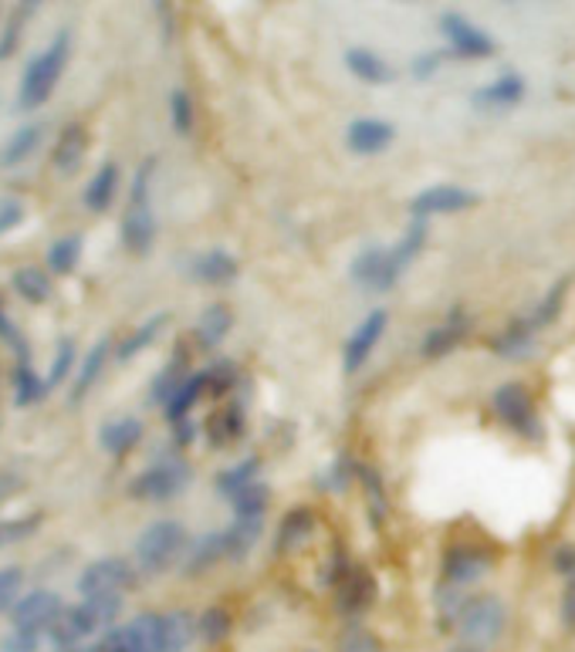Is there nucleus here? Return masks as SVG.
Wrapping results in <instances>:
<instances>
[{
    "label": "nucleus",
    "instance_id": "1",
    "mask_svg": "<svg viewBox=\"0 0 575 652\" xmlns=\"http://www.w3.org/2000/svg\"><path fill=\"white\" fill-rule=\"evenodd\" d=\"M427 237H430L427 221H410V227L392 247H366V251H359L349 267L352 285L362 288L366 294L392 291L400 277L410 271V264L420 258L423 247H427Z\"/></svg>",
    "mask_w": 575,
    "mask_h": 652
},
{
    "label": "nucleus",
    "instance_id": "2",
    "mask_svg": "<svg viewBox=\"0 0 575 652\" xmlns=\"http://www.w3.org/2000/svg\"><path fill=\"white\" fill-rule=\"evenodd\" d=\"M157 156L139 163L129 183V200L118 234H123V247L133 258H146L157 243V213H153V179H157Z\"/></svg>",
    "mask_w": 575,
    "mask_h": 652
},
{
    "label": "nucleus",
    "instance_id": "3",
    "mask_svg": "<svg viewBox=\"0 0 575 652\" xmlns=\"http://www.w3.org/2000/svg\"><path fill=\"white\" fill-rule=\"evenodd\" d=\"M68 61H72V30H58L54 41L41 54H35L32 65L24 68L14 109L17 112H38L54 96V88H58V82H62Z\"/></svg>",
    "mask_w": 575,
    "mask_h": 652
},
{
    "label": "nucleus",
    "instance_id": "4",
    "mask_svg": "<svg viewBox=\"0 0 575 652\" xmlns=\"http://www.w3.org/2000/svg\"><path fill=\"white\" fill-rule=\"evenodd\" d=\"M123 612V599H82L78 605H65V612L58 615V623L51 626L48 639L54 649H75L92 636H105L115 629V618Z\"/></svg>",
    "mask_w": 575,
    "mask_h": 652
},
{
    "label": "nucleus",
    "instance_id": "5",
    "mask_svg": "<svg viewBox=\"0 0 575 652\" xmlns=\"http://www.w3.org/2000/svg\"><path fill=\"white\" fill-rule=\"evenodd\" d=\"M190 551V531L184 521H153L136 541V568L142 575H163L176 568Z\"/></svg>",
    "mask_w": 575,
    "mask_h": 652
},
{
    "label": "nucleus",
    "instance_id": "6",
    "mask_svg": "<svg viewBox=\"0 0 575 652\" xmlns=\"http://www.w3.org/2000/svg\"><path fill=\"white\" fill-rule=\"evenodd\" d=\"M190 463L179 456V453H163L149 463L146 471H139L133 480H129V497L136 501H146V504H166L173 497H179L187 487H190Z\"/></svg>",
    "mask_w": 575,
    "mask_h": 652
},
{
    "label": "nucleus",
    "instance_id": "7",
    "mask_svg": "<svg viewBox=\"0 0 575 652\" xmlns=\"http://www.w3.org/2000/svg\"><path fill=\"white\" fill-rule=\"evenodd\" d=\"M491 410L498 416V423L514 432V437L522 440H541L545 429H541V416H538V406H535V396L528 392V386L522 383H504L495 389L491 396Z\"/></svg>",
    "mask_w": 575,
    "mask_h": 652
},
{
    "label": "nucleus",
    "instance_id": "8",
    "mask_svg": "<svg viewBox=\"0 0 575 652\" xmlns=\"http://www.w3.org/2000/svg\"><path fill=\"white\" fill-rule=\"evenodd\" d=\"M139 585V568L129 557H99L78 575V592L82 599H123L126 592Z\"/></svg>",
    "mask_w": 575,
    "mask_h": 652
},
{
    "label": "nucleus",
    "instance_id": "9",
    "mask_svg": "<svg viewBox=\"0 0 575 652\" xmlns=\"http://www.w3.org/2000/svg\"><path fill=\"white\" fill-rule=\"evenodd\" d=\"M480 203V197L467 186L458 183H434L427 190H420L416 197H410L407 210L410 221H430V216H458L464 210H474Z\"/></svg>",
    "mask_w": 575,
    "mask_h": 652
},
{
    "label": "nucleus",
    "instance_id": "10",
    "mask_svg": "<svg viewBox=\"0 0 575 652\" xmlns=\"http://www.w3.org/2000/svg\"><path fill=\"white\" fill-rule=\"evenodd\" d=\"M88 652H160V612H142L133 623L109 629Z\"/></svg>",
    "mask_w": 575,
    "mask_h": 652
},
{
    "label": "nucleus",
    "instance_id": "11",
    "mask_svg": "<svg viewBox=\"0 0 575 652\" xmlns=\"http://www.w3.org/2000/svg\"><path fill=\"white\" fill-rule=\"evenodd\" d=\"M62 612H65L62 595L51 592V588H35V592H24L21 595V602L8 612V618H11V629L48 636Z\"/></svg>",
    "mask_w": 575,
    "mask_h": 652
},
{
    "label": "nucleus",
    "instance_id": "12",
    "mask_svg": "<svg viewBox=\"0 0 575 652\" xmlns=\"http://www.w3.org/2000/svg\"><path fill=\"white\" fill-rule=\"evenodd\" d=\"M440 30L447 38L450 54H458L464 61H484V58H491L498 51V41L488 35V30H480L464 14H443L440 17Z\"/></svg>",
    "mask_w": 575,
    "mask_h": 652
},
{
    "label": "nucleus",
    "instance_id": "13",
    "mask_svg": "<svg viewBox=\"0 0 575 652\" xmlns=\"http://www.w3.org/2000/svg\"><path fill=\"white\" fill-rule=\"evenodd\" d=\"M386 325H389V315L383 312V308H373V312L352 328V335L342 346V372L346 376H355V372L366 368V362L373 359L376 346L386 335Z\"/></svg>",
    "mask_w": 575,
    "mask_h": 652
},
{
    "label": "nucleus",
    "instance_id": "14",
    "mask_svg": "<svg viewBox=\"0 0 575 652\" xmlns=\"http://www.w3.org/2000/svg\"><path fill=\"white\" fill-rule=\"evenodd\" d=\"M491 565H495L491 548H484L477 541H453L443 551V581H450V585H471L484 572H491Z\"/></svg>",
    "mask_w": 575,
    "mask_h": 652
},
{
    "label": "nucleus",
    "instance_id": "15",
    "mask_svg": "<svg viewBox=\"0 0 575 652\" xmlns=\"http://www.w3.org/2000/svg\"><path fill=\"white\" fill-rule=\"evenodd\" d=\"M471 335V315L464 312V308H450V312L443 315L440 325H434L427 335H423L420 341V355L423 359H443L450 352H458L464 341Z\"/></svg>",
    "mask_w": 575,
    "mask_h": 652
},
{
    "label": "nucleus",
    "instance_id": "16",
    "mask_svg": "<svg viewBox=\"0 0 575 652\" xmlns=\"http://www.w3.org/2000/svg\"><path fill=\"white\" fill-rule=\"evenodd\" d=\"M207 443L214 450H234L240 440L248 437V413L237 399H224L221 406L210 413V419L203 423Z\"/></svg>",
    "mask_w": 575,
    "mask_h": 652
},
{
    "label": "nucleus",
    "instance_id": "17",
    "mask_svg": "<svg viewBox=\"0 0 575 652\" xmlns=\"http://www.w3.org/2000/svg\"><path fill=\"white\" fill-rule=\"evenodd\" d=\"M11 349H14V355H17V362H14V368H11L14 406H17V410H32V406H38V402H41L51 389H48V383H45V379L38 376V372H35V365H32V352H27L24 335H17V338L11 341Z\"/></svg>",
    "mask_w": 575,
    "mask_h": 652
},
{
    "label": "nucleus",
    "instance_id": "18",
    "mask_svg": "<svg viewBox=\"0 0 575 652\" xmlns=\"http://www.w3.org/2000/svg\"><path fill=\"white\" fill-rule=\"evenodd\" d=\"M525 96H528V82L518 72H504L495 82L480 85L471 96V102L477 112H511L525 102Z\"/></svg>",
    "mask_w": 575,
    "mask_h": 652
},
{
    "label": "nucleus",
    "instance_id": "19",
    "mask_svg": "<svg viewBox=\"0 0 575 652\" xmlns=\"http://www.w3.org/2000/svg\"><path fill=\"white\" fill-rule=\"evenodd\" d=\"M397 142V126L386 118H355L346 129V149L352 156H379Z\"/></svg>",
    "mask_w": 575,
    "mask_h": 652
},
{
    "label": "nucleus",
    "instance_id": "20",
    "mask_svg": "<svg viewBox=\"0 0 575 652\" xmlns=\"http://www.w3.org/2000/svg\"><path fill=\"white\" fill-rule=\"evenodd\" d=\"M187 274L193 277L197 285H207V288H227L237 281L240 274V264L230 251H221V247H210V251H200L190 258L187 264Z\"/></svg>",
    "mask_w": 575,
    "mask_h": 652
},
{
    "label": "nucleus",
    "instance_id": "21",
    "mask_svg": "<svg viewBox=\"0 0 575 652\" xmlns=\"http://www.w3.org/2000/svg\"><path fill=\"white\" fill-rule=\"evenodd\" d=\"M461 626H464V636H467V639H474V642H491V639H498L501 629H504V609H501L498 599L480 595V599H474V602L464 605Z\"/></svg>",
    "mask_w": 575,
    "mask_h": 652
},
{
    "label": "nucleus",
    "instance_id": "22",
    "mask_svg": "<svg viewBox=\"0 0 575 652\" xmlns=\"http://www.w3.org/2000/svg\"><path fill=\"white\" fill-rule=\"evenodd\" d=\"M315 524H318V517H315V511H312L309 504L291 507V511L278 521V531H275V548H278V554L298 551L301 544H305V541L315 535Z\"/></svg>",
    "mask_w": 575,
    "mask_h": 652
},
{
    "label": "nucleus",
    "instance_id": "23",
    "mask_svg": "<svg viewBox=\"0 0 575 652\" xmlns=\"http://www.w3.org/2000/svg\"><path fill=\"white\" fill-rule=\"evenodd\" d=\"M118 186H123V170H118V163H102L92 179L85 183V193H82V203L88 213H105L115 197H118Z\"/></svg>",
    "mask_w": 575,
    "mask_h": 652
},
{
    "label": "nucleus",
    "instance_id": "24",
    "mask_svg": "<svg viewBox=\"0 0 575 652\" xmlns=\"http://www.w3.org/2000/svg\"><path fill=\"white\" fill-rule=\"evenodd\" d=\"M112 352H115V346H112V338H99L92 349H88V355L78 362V372H75V379H72V402H82L88 392L96 389V383L102 379V372H105V365H109V359H112Z\"/></svg>",
    "mask_w": 575,
    "mask_h": 652
},
{
    "label": "nucleus",
    "instance_id": "25",
    "mask_svg": "<svg viewBox=\"0 0 575 652\" xmlns=\"http://www.w3.org/2000/svg\"><path fill=\"white\" fill-rule=\"evenodd\" d=\"M45 133H48L45 122H27V126L14 129V133L8 136V142L0 146V170L24 166V163L38 152V146L45 142Z\"/></svg>",
    "mask_w": 575,
    "mask_h": 652
},
{
    "label": "nucleus",
    "instance_id": "26",
    "mask_svg": "<svg viewBox=\"0 0 575 652\" xmlns=\"http://www.w3.org/2000/svg\"><path fill=\"white\" fill-rule=\"evenodd\" d=\"M221 562H230L227 557V535L221 531H207L197 541H190V551L184 557V572L187 575H203L210 568H217Z\"/></svg>",
    "mask_w": 575,
    "mask_h": 652
},
{
    "label": "nucleus",
    "instance_id": "27",
    "mask_svg": "<svg viewBox=\"0 0 575 652\" xmlns=\"http://www.w3.org/2000/svg\"><path fill=\"white\" fill-rule=\"evenodd\" d=\"M88 152V133L82 122H68V126L62 129V136H58L54 149H51V166L62 173V176H72L82 160Z\"/></svg>",
    "mask_w": 575,
    "mask_h": 652
},
{
    "label": "nucleus",
    "instance_id": "28",
    "mask_svg": "<svg viewBox=\"0 0 575 652\" xmlns=\"http://www.w3.org/2000/svg\"><path fill=\"white\" fill-rule=\"evenodd\" d=\"M535 325L528 322V315H522V318H511L495 338H491V352L495 355H501V359H525L532 349H535Z\"/></svg>",
    "mask_w": 575,
    "mask_h": 652
},
{
    "label": "nucleus",
    "instance_id": "29",
    "mask_svg": "<svg viewBox=\"0 0 575 652\" xmlns=\"http://www.w3.org/2000/svg\"><path fill=\"white\" fill-rule=\"evenodd\" d=\"M139 443H142V423L136 416H115L99 429V447L109 456H129Z\"/></svg>",
    "mask_w": 575,
    "mask_h": 652
},
{
    "label": "nucleus",
    "instance_id": "30",
    "mask_svg": "<svg viewBox=\"0 0 575 652\" xmlns=\"http://www.w3.org/2000/svg\"><path fill=\"white\" fill-rule=\"evenodd\" d=\"M190 372H193V365H190L187 349H176L173 359L160 368V376H157L153 383H149V402L163 410L166 402L173 399V392L190 379Z\"/></svg>",
    "mask_w": 575,
    "mask_h": 652
},
{
    "label": "nucleus",
    "instance_id": "31",
    "mask_svg": "<svg viewBox=\"0 0 575 652\" xmlns=\"http://www.w3.org/2000/svg\"><path fill=\"white\" fill-rule=\"evenodd\" d=\"M51 271L48 267H35V264H24L11 274V288L21 301L27 304H48L54 294V281H51Z\"/></svg>",
    "mask_w": 575,
    "mask_h": 652
},
{
    "label": "nucleus",
    "instance_id": "32",
    "mask_svg": "<svg viewBox=\"0 0 575 652\" xmlns=\"http://www.w3.org/2000/svg\"><path fill=\"white\" fill-rule=\"evenodd\" d=\"M166 325H170V312H160V315H153V318H146L142 325H136L123 341L115 346V359L118 362H133L136 355H142L153 341H160V335L166 331Z\"/></svg>",
    "mask_w": 575,
    "mask_h": 652
},
{
    "label": "nucleus",
    "instance_id": "33",
    "mask_svg": "<svg viewBox=\"0 0 575 652\" xmlns=\"http://www.w3.org/2000/svg\"><path fill=\"white\" fill-rule=\"evenodd\" d=\"M207 396H210V392H207V372H203V368H193L190 379H187L184 386H179V389L173 392V399L163 406V416L170 419V426L179 423V419H187V416H193L197 402L207 399Z\"/></svg>",
    "mask_w": 575,
    "mask_h": 652
},
{
    "label": "nucleus",
    "instance_id": "34",
    "mask_svg": "<svg viewBox=\"0 0 575 652\" xmlns=\"http://www.w3.org/2000/svg\"><path fill=\"white\" fill-rule=\"evenodd\" d=\"M230 328H234V312L227 304H210L207 312L200 315V322H197V328H193V341H197V349H217L221 341L230 335Z\"/></svg>",
    "mask_w": 575,
    "mask_h": 652
},
{
    "label": "nucleus",
    "instance_id": "35",
    "mask_svg": "<svg viewBox=\"0 0 575 652\" xmlns=\"http://www.w3.org/2000/svg\"><path fill=\"white\" fill-rule=\"evenodd\" d=\"M376 595V581L362 565H349V572L339 581V605L346 612H362Z\"/></svg>",
    "mask_w": 575,
    "mask_h": 652
},
{
    "label": "nucleus",
    "instance_id": "36",
    "mask_svg": "<svg viewBox=\"0 0 575 652\" xmlns=\"http://www.w3.org/2000/svg\"><path fill=\"white\" fill-rule=\"evenodd\" d=\"M346 68L362 85H389L392 78H397V75H392V68H389V61H383L370 48H349L346 51Z\"/></svg>",
    "mask_w": 575,
    "mask_h": 652
},
{
    "label": "nucleus",
    "instance_id": "37",
    "mask_svg": "<svg viewBox=\"0 0 575 652\" xmlns=\"http://www.w3.org/2000/svg\"><path fill=\"white\" fill-rule=\"evenodd\" d=\"M197 636L190 612H160V652H187Z\"/></svg>",
    "mask_w": 575,
    "mask_h": 652
},
{
    "label": "nucleus",
    "instance_id": "38",
    "mask_svg": "<svg viewBox=\"0 0 575 652\" xmlns=\"http://www.w3.org/2000/svg\"><path fill=\"white\" fill-rule=\"evenodd\" d=\"M82 254H85V237L82 234H62L45 254V267L54 274V277H65L72 274L78 264H82Z\"/></svg>",
    "mask_w": 575,
    "mask_h": 652
},
{
    "label": "nucleus",
    "instance_id": "39",
    "mask_svg": "<svg viewBox=\"0 0 575 652\" xmlns=\"http://www.w3.org/2000/svg\"><path fill=\"white\" fill-rule=\"evenodd\" d=\"M258 480H261V456H245L240 463H234V467H227L214 477V490L221 497H227V501H234L240 490H248Z\"/></svg>",
    "mask_w": 575,
    "mask_h": 652
},
{
    "label": "nucleus",
    "instance_id": "40",
    "mask_svg": "<svg viewBox=\"0 0 575 652\" xmlns=\"http://www.w3.org/2000/svg\"><path fill=\"white\" fill-rule=\"evenodd\" d=\"M227 557L230 562H240V557H248L254 551V544L261 541L264 535V521H245V517H234L227 527Z\"/></svg>",
    "mask_w": 575,
    "mask_h": 652
},
{
    "label": "nucleus",
    "instance_id": "41",
    "mask_svg": "<svg viewBox=\"0 0 575 652\" xmlns=\"http://www.w3.org/2000/svg\"><path fill=\"white\" fill-rule=\"evenodd\" d=\"M565 298H568V277H562V281H555L549 291H545V298L535 304V312L528 315V322L535 325V331H541V328H552V325L562 318Z\"/></svg>",
    "mask_w": 575,
    "mask_h": 652
},
{
    "label": "nucleus",
    "instance_id": "42",
    "mask_svg": "<svg viewBox=\"0 0 575 652\" xmlns=\"http://www.w3.org/2000/svg\"><path fill=\"white\" fill-rule=\"evenodd\" d=\"M355 480L362 487V493H366V504H370V514H373V524H383L389 517V497L383 490V480L373 467H366V463H355Z\"/></svg>",
    "mask_w": 575,
    "mask_h": 652
},
{
    "label": "nucleus",
    "instance_id": "43",
    "mask_svg": "<svg viewBox=\"0 0 575 652\" xmlns=\"http://www.w3.org/2000/svg\"><path fill=\"white\" fill-rule=\"evenodd\" d=\"M267 504H271V490H267L264 480L251 484L248 490H240V493L234 497V501H230L234 517H245V521H264Z\"/></svg>",
    "mask_w": 575,
    "mask_h": 652
},
{
    "label": "nucleus",
    "instance_id": "44",
    "mask_svg": "<svg viewBox=\"0 0 575 652\" xmlns=\"http://www.w3.org/2000/svg\"><path fill=\"white\" fill-rule=\"evenodd\" d=\"M75 372H78V346H75V338H62L54 349V359H51L48 389H58L62 383L75 379Z\"/></svg>",
    "mask_w": 575,
    "mask_h": 652
},
{
    "label": "nucleus",
    "instance_id": "45",
    "mask_svg": "<svg viewBox=\"0 0 575 652\" xmlns=\"http://www.w3.org/2000/svg\"><path fill=\"white\" fill-rule=\"evenodd\" d=\"M41 524H45V514H41V511L0 521V548H11V544H21V541H27V538H35Z\"/></svg>",
    "mask_w": 575,
    "mask_h": 652
},
{
    "label": "nucleus",
    "instance_id": "46",
    "mask_svg": "<svg viewBox=\"0 0 575 652\" xmlns=\"http://www.w3.org/2000/svg\"><path fill=\"white\" fill-rule=\"evenodd\" d=\"M170 122H173V133L176 136H193L197 126V109L187 88H173L170 91Z\"/></svg>",
    "mask_w": 575,
    "mask_h": 652
},
{
    "label": "nucleus",
    "instance_id": "47",
    "mask_svg": "<svg viewBox=\"0 0 575 652\" xmlns=\"http://www.w3.org/2000/svg\"><path fill=\"white\" fill-rule=\"evenodd\" d=\"M207 372V392H210V399H230V392H234V386H237V365L234 362H214V365H207L203 368Z\"/></svg>",
    "mask_w": 575,
    "mask_h": 652
},
{
    "label": "nucleus",
    "instance_id": "48",
    "mask_svg": "<svg viewBox=\"0 0 575 652\" xmlns=\"http://www.w3.org/2000/svg\"><path fill=\"white\" fill-rule=\"evenodd\" d=\"M24 568L21 565H8V568H0V615H8L17 602H21V595H24Z\"/></svg>",
    "mask_w": 575,
    "mask_h": 652
},
{
    "label": "nucleus",
    "instance_id": "49",
    "mask_svg": "<svg viewBox=\"0 0 575 652\" xmlns=\"http://www.w3.org/2000/svg\"><path fill=\"white\" fill-rule=\"evenodd\" d=\"M227 629H230V615H227L224 609H207V612L200 615V623H197V632H200L210 645H217V642L227 636Z\"/></svg>",
    "mask_w": 575,
    "mask_h": 652
},
{
    "label": "nucleus",
    "instance_id": "50",
    "mask_svg": "<svg viewBox=\"0 0 575 652\" xmlns=\"http://www.w3.org/2000/svg\"><path fill=\"white\" fill-rule=\"evenodd\" d=\"M24 200L21 197H0V237H8L11 230H17L24 224Z\"/></svg>",
    "mask_w": 575,
    "mask_h": 652
},
{
    "label": "nucleus",
    "instance_id": "51",
    "mask_svg": "<svg viewBox=\"0 0 575 652\" xmlns=\"http://www.w3.org/2000/svg\"><path fill=\"white\" fill-rule=\"evenodd\" d=\"M41 642H45V636L11 629L4 639H0V652H41Z\"/></svg>",
    "mask_w": 575,
    "mask_h": 652
},
{
    "label": "nucleus",
    "instance_id": "52",
    "mask_svg": "<svg viewBox=\"0 0 575 652\" xmlns=\"http://www.w3.org/2000/svg\"><path fill=\"white\" fill-rule=\"evenodd\" d=\"M24 21H27V17H24L21 11H14V14H11V21L4 24V35H0V61L14 58V51H17V45H21Z\"/></svg>",
    "mask_w": 575,
    "mask_h": 652
},
{
    "label": "nucleus",
    "instance_id": "53",
    "mask_svg": "<svg viewBox=\"0 0 575 652\" xmlns=\"http://www.w3.org/2000/svg\"><path fill=\"white\" fill-rule=\"evenodd\" d=\"M197 437H200V423H197L193 416H187V419L173 423V443H176L179 450H187V447H190Z\"/></svg>",
    "mask_w": 575,
    "mask_h": 652
},
{
    "label": "nucleus",
    "instance_id": "54",
    "mask_svg": "<svg viewBox=\"0 0 575 652\" xmlns=\"http://www.w3.org/2000/svg\"><path fill=\"white\" fill-rule=\"evenodd\" d=\"M440 58H443V54H437V51H427V54H420V58L413 61V78L427 82L430 75H437V68H440Z\"/></svg>",
    "mask_w": 575,
    "mask_h": 652
},
{
    "label": "nucleus",
    "instance_id": "55",
    "mask_svg": "<svg viewBox=\"0 0 575 652\" xmlns=\"http://www.w3.org/2000/svg\"><path fill=\"white\" fill-rule=\"evenodd\" d=\"M157 14H160V27H163V38L173 41V30H176V17H173V0H157Z\"/></svg>",
    "mask_w": 575,
    "mask_h": 652
},
{
    "label": "nucleus",
    "instance_id": "56",
    "mask_svg": "<svg viewBox=\"0 0 575 652\" xmlns=\"http://www.w3.org/2000/svg\"><path fill=\"white\" fill-rule=\"evenodd\" d=\"M555 568L562 575H575V548L572 544H565V548L555 551Z\"/></svg>",
    "mask_w": 575,
    "mask_h": 652
},
{
    "label": "nucleus",
    "instance_id": "57",
    "mask_svg": "<svg viewBox=\"0 0 575 652\" xmlns=\"http://www.w3.org/2000/svg\"><path fill=\"white\" fill-rule=\"evenodd\" d=\"M21 490V477H14V474H0V504L4 501H11V497Z\"/></svg>",
    "mask_w": 575,
    "mask_h": 652
},
{
    "label": "nucleus",
    "instance_id": "58",
    "mask_svg": "<svg viewBox=\"0 0 575 652\" xmlns=\"http://www.w3.org/2000/svg\"><path fill=\"white\" fill-rule=\"evenodd\" d=\"M21 331L14 328V322L8 318V312H4V298H0V338H4V341H14Z\"/></svg>",
    "mask_w": 575,
    "mask_h": 652
},
{
    "label": "nucleus",
    "instance_id": "59",
    "mask_svg": "<svg viewBox=\"0 0 575 652\" xmlns=\"http://www.w3.org/2000/svg\"><path fill=\"white\" fill-rule=\"evenodd\" d=\"M565 618L575 626V581L568 585V595H565Z\"/></svg>",
    "mask_w": 575,
    "mask_h": 652
},
{
    "label": "nucleus",
    "instance_id": "60",
    "mask_svg": "<svg viewBox=\"0 0 575 652\" xmlns=\"http://www.w3.org/2000/svg\"><path fill=\"white\" fill-rule=\"evenodd\" d=\"M41 4H45V0H21V8H17V11H21L24 17H32Z\"/></svg>",
    "mask_w": 575,
    "mask_h": 652
},
{
    "label": "nucleus",
    "instance_id": "61",
    "mask_svg": "<svg viewBox=\"0 0 575 652\" xmlns=\"http://www.w3.org/2000/svg\"><path fill=\"white\" fill-rule=\"evenodd\" d=\"M54 652H88V649H82V645H75V649H54Z\"/></svg>",
    "mask_w": 575,
    "mask_h": 652
},
{
    "label": "nucleus",
    "instance_id": "62",
    "mask_svg": "<svg viewBox=\"0 0 575 652\" xmlns=\"http://www.w3.org/2000/svg\"><path fill=\"white\" fill-rule=\"evenodd\" d=\"M508 4H511V0H508Z\"/></svg>",
    "mask_w": 575,
    "mask_h": 652
}]
</instances>
